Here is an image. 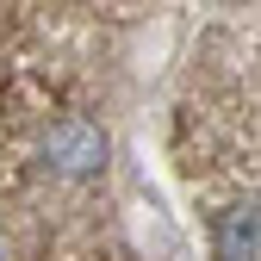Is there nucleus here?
Masks as SVG:
<instances>
[{"mask_svg": "<svg viewBox=\"0 0 261 261\" xmlns=\"http://www.w3.org/2000/svg\"><path fill=\"white\" fill-rule=\"evenodd\" d=\"M44 168L56 180H100L106 174V162H112V143H106V130L81 118V112H62L50 130H44Z\"/></svg>", "mask_w": 261, "mask_h": 261, "instance_id": "1", "label": "nucleus"}, {"mask_svg": "<svg viewBox=\"0 0 261 261\" xmlns=\"http://www.w3.org/2000/svg\"><path fill=\"white\" fill-rule=\"evenodd\" d=\"M212 255L218 261H261V205L237 199L212 218Z\"/></svg>", "mask_w": 261, "mask_h": 261, "instance_id": "2", "label": "nucleus"}]
</instances>
